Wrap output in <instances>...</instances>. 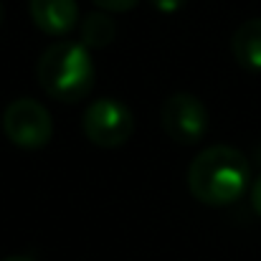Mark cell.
Returning <instances> with one entry per match:
<instances>
[{
  "label": "cell",
  "instance_id": "1",
  "mask_svg": "<svg viewBox=\"0 0 261 261\" xmlns=\"http://www.w3.org/2000/svg\"><path fill=\"white\" fill-rule=\"evenodd\" d=\"M251 180L246 155L231 145H213L198 152L188 168V188L198 203L228 205L236 203Z\"/></svg>",
  "mask_w": 261,
  "mask_h": 261
},
{
  "label": "cell",
  "instance_id": "2",
  "mask_svg": "<svg viewBox=\"0 0 261 261\" xmlns=\"http://www.w3.org/2000/svg\"><path fill=\"white\" fill-rule=\"evenodd\" d=\"M41 89L56 101H82L94 87V61L84 43L59 41L51 43L36 66Z\"/></svg>",
  "mask_w": 261,
  "mask_h": 261
},
{
  "label": "cell",
  "instance_id": "3",
  "mask_svg": "<svg viewBox=\"0 0 261 261\" xmlns=\"http://www.w3.org/2000/svg\"><path fill=\"white\" fill-rule=\"evenodd\" d=\"M82 129L91 145L114 150V147H122L132 137L135 117L124 101H119L114 96H101L84 109Z\"/></svg>",
  "mask_w": 261,
  "mask_h": 261
},
{
  "label": "cell",
  "instance_id": "4",
  "mask_svg": "<svg viewBox=\"0 0 261 261\" xmlns=\"http://www.w3.org/2000/svg\"><path fill=\"white\" fill-rule=\"evenodd\" d=\"M0 127L8 142L23 150H41L54 137V122H51L48 109L41 101L28 99V96L13 99L3 109Z\"/></svg>",
  "mask_w": 261,
  "mask_h": 261
},
{
  "label": "cell",
  "instance_id": "5",
  "mask_svg": "<svg viewBox=\"0 0 261 261\" xmlns=\"http://www.w3.org/2000/svg\"><path fill=\"white\" fill-rule=\"evenodd\" d=\"M160 122L168 137L177 145H195L208 132V109L195 94L177 91L165 99Z\"/></svg>",
  "mask_w": 261,
  "mask_h": 261
},
{
  "label": "cell",
  "instance_id": "6",
  "mask_svg": "<svg viewBox=\"0 0 261 261\" xmlns=\"http://www.w3.org/2000/svg\"><path fill=\"white\" fill-rule=\"evenodd\" d=\"M31 20L48 36H66L79 23L76 0H28Z\"/></svg>",
  "mask_w": 261,
  "mask_h": 261
},
{
  "label": "cell",
  "instance_id": "7",
  "mask_svg": "<svg viewBox=\"0 0 261 261\" xmlns=\"http://www.w3.org/2000/svg\"><path fill=\"white\" fill-rule=\"evenodd\" d=\"M233 59L241 69L261 74V18L244 20L231 38Z\"/></svg>",
  "mask_w": 261,
  "mask_h": 261
},
{
  "label": "cell",
  "instance_id": "8",
  "mask_svg": "<svg viewBox=\"0 0 261 261\" xmlns=\"http://www.w3.org/2000/svg\"><path fill=\"white\" fill-rule=\"evenodd\" d=\"M117 36V25L114 20L104 13H89L82 20V43L87 48H104L114 41Z\"/></svg>",
  "mask_w": 261,
  "mask_h": 261
},
{
  "label": "cell",
  "instance_id": "9",
  "mask_svg": "<svg viewBox=\"0 0 261 261\" xmlns=\"http://www.w3.org/2000/svg\"><path fill=\"white\" fill-rule=\"evenodd\" d=\"M91 3L107 13H124V10H132L140 0H91Z\"/></svg>",
  "mask_w": 261,
  "mask_h": 261
},
{
  "label": "cell",
  "instance_id": "10",
  "mask_svg": "<svg viewBox=\"0 0 261 261\" xmlns=\"http://www.w3.org/2000/svg\"><path fill=\"white\" fill-rule=\"evenodd\" d=\"M150 3H152V8H155V10H160V13L170 15V13H177L188 0H150Z\"/></svg>",
  "mask_w": 261,
  "mask_h": 261
},
{
  "label": "cell",
  "instance_id": "11",
  "mask_svg": "<svg viewBox=\"0 0 261 261\" xmlns=\"http://www.w3.org/2000/svg\"><path fill=\"white\" fill-rule=\"evenodd\" d=\"M251 205H254V211L261 216V175L254 180V185H251Z\"/></svg>",
  "mask_w": 261,
  "mask_h": 261
},
{
  "label": "cell",
  "instance_id": "12",
  "mask_svg": "<svg viewBox=\"0 0 261 261\" xmlns=\"http://www.w3.org/2000/svg\"><path fill=\"white\" fill-rule=\"evenodd\" d=\"M0 261H33L31 256H20V254H15V256H5V259H0Z\"/></svg>",
  "mask_w": 261,
  "mask_h": 261
},
{
  "label": "cell",
  "instance_id": "13",
  "mask_svg": "<svg viewBox=\"0 0 261 261\" xmlns=\"http://www.w3.org/2000/svg\"><path fill=\"white\" fill-rule=\"evenodd\" d=\"M3 15H5V8H3V3H0V25H3Z\"/></svg>",
  "mask_w": 261,
  "mask_h": 261
}]
</instances>
